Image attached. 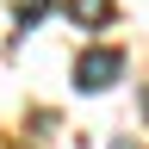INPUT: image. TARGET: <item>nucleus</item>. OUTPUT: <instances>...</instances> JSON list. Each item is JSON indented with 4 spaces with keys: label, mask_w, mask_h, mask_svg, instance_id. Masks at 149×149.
Returning <instances> with one entry per match:
<instances>
[{
    "label": "nucleus",
    "mask_w": 149,
    "mask_h": 149,
    "mask_svg": "<svg viewBox=\"0 0 149 149\" xmlns=\"http://www.w3.org/2000/svg\"><path fill=\"white\" fill-rule=\"evenodd\" d=\"M118 74H124V50H87L81 62H74V87L81 93H106Z\"/></svg>",
    "instance_id": "nucleus-1"
},
{
    "label": "nucleus",
    "mask_w": 149,
    "mask_h": 149,
    "mask_svg": "<svg viewBox=\"0 0 149 149\" xmlns=\"http://www.w3.org/2000/svg\"><path fill=\"white\" fill-rule=\"evenodd\" d=\"M68 19L81 31H106L112 25V0H68Z\"/></svg>",
    "instance_id": "nucleus-2"
}]
</instances>
